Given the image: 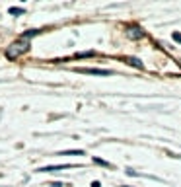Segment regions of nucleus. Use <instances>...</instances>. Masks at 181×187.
I'll use <instances>...</instances> for the list:
<instances>
[{
  "label": "nucleus",
  "instance_id": "ddd939ff",
  "mask_svg": "<svg viewBox=\"0 0 181 187\" xmlns=\"http://www.w3.org/2000/svg\"><path fill=\"white\" fill-rule=\"evenodd\" d=\"M125 187H129V185H125Z\"/></svg>",
  "mask_w": 181,
  "mask_h": 187
},
{
  "label": "nucleus",
  "instance_id": "f03ea898",
  "mask_svg": "<svg viewBox=\"0 0 181 187\" xmlns=\"http://www.w3.org/2000/svg\"><path fill=\"white\" fill-rule=\"evenodd\" d=\"M78 72H84V74H96V76H111V70L107 68H78Z\"/></svg>",
  "mask_w": 181,
  "mask_h": 187
},
{
  "label": "nucleus",
  "instance_id": "0eeeda50",
  "mask_svg": "<svg viewBox=\"0 0 181 187\" xmlns=\"http://www.w3.org/2000/svg\"><path fill=\"white\" fill-rule=\"evenodd\" d=\"M94 162H96V164H101V166H105V168H109V162H105V160H101V158H94Z\"/></svg>",
  "mask_w": 181,
  "mask_h": 187
},
{
  "label": "nucleus",
  "instance_id": "423d86ee",
  "mask_svg": "<svg viewBox=\"0 0 181 187\" xmlns=\"http://www.w3.org/2000/svg\"><path fill=\"white\" fill-rule=\"evenodd\" d=\"M37 33H39V30H29V31H26V33H23V39H27V37H33V35H37Z\"/></svg>",
  "mask_w": 181,
  "mask_h": 187
},
{
  "label": "nucleus",
  "instance_id": "39448f33",
  "mask_svg": "<svg viewBox=\"0 0 181 187\" xmlns=\"http://www.w3.org/2000/svg\"><path fill=\"white\" fill-rule=\"evenodd\" d=\"M66 154H74V156H82V154H84V150H64V152H60V156H66Z\"/></svg>",
  "mask_w": 181,
  "mask_h": 187
},
{
  "label": "nucleus",
  "instance_id": "9d476101",
  "mask_svg": "<svg viewBox=\"0 0 181 187\" xmlns=\"http://www.w3.org/2000/svg\"><path fill=\"white\" fill-rule=\"evenodd\" d=\"M173 39H175V41H179V43H181V33H177V31H175V33H173Z\"/></svg>",
  "mask_w": 181,
  "mask_h": 187
},
{
  "label": "nucleus",
  "instance_id": "1a4fd4ad",
  "mask_svg": "<svg viewBox=\"0 0 181 187\" xmlns=\"http://www.w3.org/2000/svg\"><path fill=\"white\" fill-rule=\"evenodd\" d=\"M94 55V51H88V53H78L76 57H92Z\"/></svg>",
  "mask_w": 181,
  "mask_h": 187
},
{
  "label": "nucleus",
  "instance_id": "20e7f679",
  "mask_svg": "<svg viewBox=\"0 0 181 187\" xmlns=\"http://www.w3.org/2000/svg\"><path fill=\"white\" fill-rule=\"evenodd\" d=\"M8 12H10L12 16H20V14H23V8H16V6H12V8H8Z\"/></svg>",
  "mask_w": 181,
  "mask_h": 187
},
{
  "label": "nucleus",
  "instance_id": "f8f14e48",
  "mask_svg": "<svg viewBox=\"0 0 181 187\" xmlns=\"http://www.w3.org/2000/svg\"><path fill=\"white\" fill-rule=\"evenodd\" d=\"M49 187H63V183H59V181H57V183H51Z\"/></svg>",
  "mask_w": 181,
  "mask_h": 187
},
{
  "label": "nucleus",
  "instance_id": "7ed1b4c3",
  "mask_svg": "<svg viewBox=\"0 0 181 187\" xmlns=\"http://www.w3.org/2000/svg\"><path fill=\"white\" fill-rule=\"evenodd\" d=\"M68 168H78L76 164H59V166H47V168H39L37 172L43 173V172H57V170H68Z\"/></svg>",
  "mask_w": 181,
  "mask_h": 187
},
{
  "label": "nucleus",
  "instance_id": "9b49d317",
  "mask_svg": "<svg viewBox=\"0 0 181 187\" xmlns=\"http://www.w3.org/2000/svg\"><path fill=\"white\" fill-rule=\"evenodd\" d=\"M92 187H101V183L100 181H92Z\"/></svg>",
  "mask_w": 181,
  "mask_h": 187
},
{
  "label": "nucleus",
  "instance_id": "6e6552de",
  "mask_svg": "<svg viewBox=\"0 0 181 187\" xmlns=\"http://www.w3.org/2000/svg\"><path fill=\"white\" fill-rule=\"evenodd\" d=\"M129 64H134V66H138V68H142V62L138 59H129Z\"/></svg>",
  "mask_w": 181,
  "mask_h": 187
},
{
  "label": "nucleus",
  "instance_id": "f257e3e1",
  "mask_svg": "<svg viewBox=\"0 0 181 187\" xmlns=\"http://www.w3.org/2000/svg\"><path fill=\"white\" fill-rule=\"evenodd\" d=\"M29 51V43H14V45H10V49H8V57L10 59H14V57H18V55H22V53H27Z\"/></svg>",
  "mask_w": 181,
  "mask_h": 187
}]
</instances>
